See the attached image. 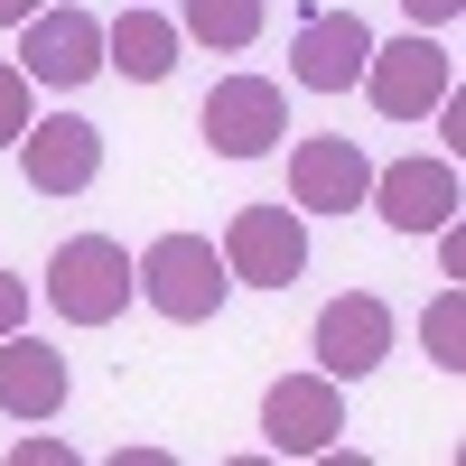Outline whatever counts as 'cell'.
Here are the masks:
<instances>
[{"label": "cell", "mask_w": 466, "mask_h": 466, "mask_svg": "<svg viewBox=\"0 0 466 466\" xmlns=\"http://www.w3.org/2000/svg\"><path fill=\"white\" fill-rule=\"evenodd\" d=\"M131 289L159 308L168 327H206L233 299V270H224V252L206 243V233H159V243L131 261Z\"/></svg>", "instance_id": "obj_1"}, {"label": "cell", "mask_w": 466, "mask_h": 466, "mask_svg": "<svg viewBox=\"0 0 466 466\" xmlns=\"http://www.w3.org/2000/svg\"><path fill=\"white\" fill-rule=\"evenodd\" d=\"M448 85H457V56L439 47V28H410V37H392V47L373 37V56H364V94H373L382 122H430Z\"/></svg>", "instance_id": "obj_2"}, {"label": "cell", "mask_w": 466, "mask_h": 466, "mask_svg": "<svg viewBox=\"0 0 466 466\" xmlns=\"http://www.w3.org/2000/svg\"><path fill=\"white\" fill-rule=\"evenodd\" d=\"M47 299H56L66 327H112L131 308V252L112 243V233H75V243H56Z\"/></svg>", "instance_id": "obj_3"}, {"label": "cell", "mask_w": 466, "mask_h": 466, "mask_svg": "<svg viewBox=\"0 0 466 466\" xmlns=\"http://www.w3.org/2000/svg\"><path fill=\"white\" fill-rule=\"evenodd\" d=\"M19 75H28V85H47V94L94 85V75H103V19L75 10V0L28 10V19H19Z\"/></svg>", "instance_id": "obj_4"}, {"label": "cell", "mask_w": 466, "mask_h": 466, "mask_svg": "<svg viewBox=\"0 0 466 466\" xmlns=\"http://www.w3.org/2000/svg\"><path fill=\"white\" fill-rule=\"evenodd\" d=\"M224 270H233V289H289L299 270H308V215L299 206H243L224 224Z\"/></svg>", "instance_id": "obj_5"}, {"label": "cell", "mask_w": 466, "mask_h": 466, "mask_svg": "<svg viewBox=\"0 0 466 466\" xmlns=\"http://www.w3.org/2000/svg\"><path fill=\"white\" fill-rule=\"evenodd\" d=\"M197 131H206L215 159H270L280 131H289V94L270 75H224L206 94V112H197Z\"/></svg>", "instance_id": "obj_6"}, {"label": "cell", "mask_w": 466, "mask_h": 466, "mask_svg": "<svg viewBox=\"0 0 466 466\" xmlns=\"http://www.w3.org/2000/svg\"><path fill=\"white\" fill-rule=\"evenodd\" d=\"M345 430V382L336 373H280L261 392V448L270 457H327Z\"/></svg>", "instance_id": "obj_7"}, {"label": "cell", "mask_w": 466, "mask_h": 466, "mask_svg": "<svg viewBox=\"0 0 466 466\" xmlns=\"http://www.w3.org/2000/svg\"><path fill=\"white\" fill-rule=\"evenodd\" d=\"M19 177L37 187V197H85V187L103 177V131L85 122V112H47V122L19 131Z\"/></svg>", "instance_id": "obj_8"}, {"label": "cell", "mask_w": 466, "mask_h": 466, "mask_svg": "<svg viewBox=\"0 0 466 466\" xmlns=\"http://www.w3.org/2000/svg\"><path fill=\"white\" fill-rule=\"evenodd\" d=\"M364 56H373L364 10H308L299 37H289V85H308V94H355L364 85Z\"/></svg>", "instance_id": "obj_9"}, {"label": "cell", "mask_w": 466, "mask_h": 466, "mask_svg": "<svg viewBox=\"0 0 466 466\" xmlns=\"http://www.w3.org/2000/svg\"><path fill=\"white\" fill-rule=\"evenodd\" d=\"M308 345H318V373L364 382V373H382V355H392V308H382L373 289H345V299H327V308H318Z\"/></svg>", "instance_id": "obj_10"}, {"label": "cell", "mask_w": 466, "mask_h": 466, "mask_svg": "<svg viewBox=\"0 0 466 466\" xmlns=\"http://www.w3.org/2000/svg\"><path fill=\"white\" fill-rule=\"evenodd\" d=\"M364 197H373V159H364L355 140L318 131V140L289 149V206L299 215H355Z\"/></svg>", "instance_id": "obj_11"}, {"label": "cell", "mask_w": 466, "mask_h": 466, "mask_svg": "<svg viewBox=\"0 0 466 466\" xmlns=\"http://www.w3.org/2000/svg\"><path fill=\"white\" fill-rule=\"evenodd\" d=\"M364 206L392 233H439V224H457V159H392V168H373Z\"/></svg>", "instance_id": "obj_12"}, {"label": "cell", "mask_w": 466, "mask_h": 466, "mask_svg": "<svg viewBox=\"0 0 466 466\" xmlns=\"http://www.w3.org/2000/svg\"><path fill=\"white\" fill-rule=\"evenodd\" d=\"M66 392H75V382H66V355H56V345H37L28 327L0 336V410H10V420H56Z\"/></svg>", "instance_id": "obj_13"}, {"label": "cell", "mask_w": 466, "mask_h": 466, "mask_svg": "<svg viewBox=\"0 0 466 466\" xmlns=\"http://www.w3.org/2000/svg\"><path fill=\"white\" fill-rule=\"evenodd\" d=\"M177 47H187V37H177V19L140 10V0L103 28V66L122 75V85H168V75H177Z\"/></svg>", "instance_id": "obj_14"}, {"label": "cell", "mask_w": 466, "mask_h": 466, "mask_svg": "<svg viewBox=\"0 0 466 466\" xmlns=\"http://www.w3.org/2000/svg\"><path fill=\"white\" fill-rule=\"evenodd\" d=\"M261 28H270V0H187L177 10V37H197L215 56H243Z\"/></svg>", "instance_id": "obj_15"}, {"label": "cell", "mask_w": 466, "mask_h": 466, "mask_svg": "<svg viewBox=\"0 0 466 466\" xmlns=\"http://www.w3.org/2000/svg\"><path fill=\"white\" fill-rule=\"evenodd\" d=\"M420 345H430V364H439V373H466V299H457V289H439V299H430V318H420Z\"/></svg>", "instance_id": "obj_16"}, {"label": "cell", "mask_w": 466, "mask_h": 466, "mask_svg": "<svg viewBox=\"0 0 466 466\" xmlns=\"http://www.w3.org/2000/svg\"><path fill=\"white\" fill-rule=\"evenodd\" d=\"M28 122H37V85L19 75V56H0V149H19Z\"/></svg>", "instance_id": "obj_17"}, {"label": "cell", "mask_w": 466, "mask_h": 466, "mask_svg": "<svg viewBox=\"0 0 466 466\" xmlns=\"http://www.w3.org/2000/svg\"><path fill=\"white\" fill-rule=\"evenodd\" d=\"M28 299H37V289L19 280V270H0V336H19V327H28Z\"/></svg>", "instance_id": "obj_18"}, {"label": "cell", "mask_w": 466, "mask_h": 466, "mask_svg": "<svg viewBox=\"0 0 466 466\" xmlns=\"http://www.w3.org/2000/svg\"><path fill=\"white\" fill-rule=\"evenodd\" d=\"M10 466H75V448H66V439H19Z\"/></svg>", "instance_id": "obj_19"}, {"label": "cell", "mask_w": 466, "mask_h": 466, "mask_svg": "<svg viewBox=\"0 0 466 466\" xmlns=\"http://www.w3.org/2000/svg\"><path fill=\"white\" fill-rule=\"evenodd\" d=\"M401 10H410V28H448V19L466 10V0H401Z\"/></svg>", "instance_id": "obj_20"}, {"label": "cell", "mask_w": 466, "mask_h": 466, "mask_svg": "<svg viewBox=\"0 0 466 466\" xmlns=\"http://www.w3.org/2000/svg\"><path fill=\"white\" fill-rule=\"evenodd\" d=\"M28 10H47V0H0V28H19Z\"/></svg>", "instance_id": "obj_21"}]
</instances>
